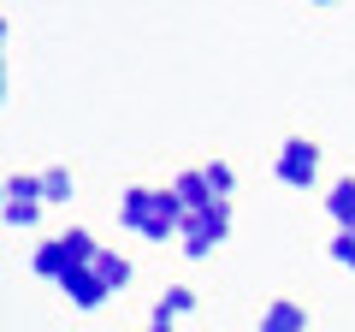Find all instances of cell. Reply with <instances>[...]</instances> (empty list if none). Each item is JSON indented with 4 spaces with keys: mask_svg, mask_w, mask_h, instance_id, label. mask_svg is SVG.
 I'll return each mask as SVG.
<instances>
[{
    "mask_svg": "<svg viewBox=\"0 0 355 332\" xmlns=\"http://www.w3.org/2000/svg\"><path fill=\"white\" fill-rule=\"evenodd\" d=\"M119 219H125L137 238H178L184 231V208H178V196L172 190H148V184H137V190H125V202H119Z\"/></svg>",
    "mask_w": 355,
    "mask_h": 332,
    "instance_id": "cell-1",
    "label": "cell"
},
{
    "mask_svg": "<svg viewBox=\"0 0 355 332\" xmlns=\"http://www.w3.org/2000/svg\"><path fill=\"white\" fill-rule=\"evenodd\" d=\"M225 238H231V202H207L202 214H190L184 231H178V243H184V256H190V261L214 256Z\"/></svg>",
    "mask_w": 355,
    "mask_h": 332,
    "instance_id": "cell-2",
    "label": "cell"
},
{
    "mask_svg": "<svg viewBox=\"0 0 355 332\" xmlns=\"http://www.w3.org/2000/svg\"><path fill=\"white\" fill-rule=\"evenodd\" d=\"M272 172H279L284 184H314V179H320V142L291 137V142L279 149V160H272Z\"/></svg>",
    "mask_w": 355,
    "mask_h": 332,
    "instance_id": "cell-3",
    "label": "cell"
},
{
    "mask_svg": "<svg viewBox=\"0 0 355 332\" xmlns=\"http://www.w3.org/2000/svg\"><path fill=\"white\" fill-rule=\"evenodd\" d=\"M42 179H24V172H12L6 179V226H36L42 219Z\"/></svg>",
    "mask_w": 355,
    "mask_h": 332,
    "instance_id": "cell-4",
    "label": "cell"
},
{
    "mask_svg": "<svg viewBox=\"0 0 355 332\" xmlns=\"http://www.w3.org/2000/svg\"><path fill=\"white\" fill-rule=\"evenodd\" d=\"M60 291L71 297L77 308H101L107 297H113V291H107L101 279H95V267H71V273H65V279H60Z\"/></svg>",
    "mask_w": 355,
    "mask_h": 332,
    "instance_id": "cell-5",
    "label": "cell"
},
{
    "mask_svg": "<svg viewBox=\"0 0 355 332\" xmlns=\"http://www.w3.org/2000/svg\"><path fill=\"white\" fill-rule=\"evenodd\" d=\"M30 267H36V279H53V285H60L65 273L77 267V261H71V249H65V243L53 238V243H36V256H30Z\"/></svg>",
    "mask_w": 355,
    "mask_h": 332,
    "instance_id": "cell-6",
    "label": "cell"
},
{
    "mask_svg": "<svg viewBox=\"0 0 355 332\" xmlns=\"http://www.w3.org/2000/svg\"><path fill=\"white\" fill-rule=\"evenodd\" d=\"M172 196H178V208H184V214H202L207 202H219V196L207 190V179H202V172H178V184H172Z\"/></svg>",
    "mask_w": 355,
    "mask_h": 332,
    "instance_id": "cell-7",
    "label": "cell"
},
{
    "mask_svg": "<svg viewBox=\"0 0 355 332\" xmlns=\"http://www.w3.org/2000/svg\"><path fill=\"white\" fill-rule=\"evenodd\" d=\"M261 332H308V308L302 303H272L261 315Z\"/></svg>",
    "mask_w": 355,
    "mask_h": 332,
    "instance_id": "cell-8",
    "label": "cell"
},
{
    "mask_svg": "<svg viewBox=\"0 0 355 332\" xmlns=\"http://www.w3.org/2000/svg\"><path fill=\"white\" fill-rule=\"evenodd\" d=\"M326 214L338 219V231H349V226H355V179H338V184H331Z\"/></svg>",
    "mask_w": 355,
    "mask_h": 332,
    "instance_id": "cell-9",
    "label": "cell"
},
{
    "mask_svg": "<svg viewBox=\"0 0 355 332\" xmlns=\"http://www.w3.org/2000/svg\"><path fill=\"white\" fill-rule=\"evenodd\" d=\"M89 267H95V279H101L107 291H125V285H130V261H125V256H113V249H101Z\"/></svg>",
    "mask_w": 355,
    "mask_h": 332,
    "instance_id": "cell-10",
    "label": "cell"
},
{
    "mask_svg": "<svg viewBox=\"0 0 355 332\" xmlns=\"http://www.w3.org/2000/svg\"><path fill=\"white\" fill-rule=\"evenodd\" d=\"M202 179H207V190H214L219 202H231V190H237V172H231L225 160H207V166H202Z\"/></svg>",
    "mask_w": 355,
    "mask_h": 332,
    "instance_id": "cell-11",
    "label": "cell"
},
{
    "mask_svg": "<svg viewBox=\"0 0 355 332\" xmlns=\"http://www.w3.org/2000/svg\"><path fill=\"white\" fill-rule=\"evenodd\" d=\"M42 196H48V202H71V172H65V166H48V172H42Z\"/></svg>",
    "mask_w": 355,
    "mask_h": 332,
    "instance_id": "cell-12",
    "label": "cell"
},
{
    "mask_svg": "<svg viewBox=\"0 0 355 332\" xmlns=\"http://www.w3.org/2000/svg\"><path fill=\"white\" fill-rule=\"evenodd\" d=\"M160 308H166L172 320H178V315H190V308H196V291H184V285H172V291L160 297Z\"/></svg>",
    "mask_w": 355,
    "mask_h": 332,
    "instance_id": "cell-13",
    "label": "cell"
},
{
    "mask_svg": "<svg viewBox=\"0 0 355 332\" xmlns=\"http://www.w3.org/2000/svg\"><path fill=\"white\" fill-rule=\"evenodd\" d=\"M326 249H331V261H338V267H349V273H355V231H338Z\"/></svg>",
    "mask_w": 355,
    "mask_h": 332,
    "instance_id": "cell-14",
    "label": "cell"
},
{
    "mask_svg": "<svg viewBox=\"0 0 355 332\" xmlns=\"http://www.w3.org/2000/svg\"><path fill=\"white\" fill-rule=\"evenodd\" d=\"M148 332H172V315H166V308H154V320H148Z\"/></svg>",
    "mask_w": 355,
    "mask_h": 332,
    "instance_id": "cell-15",
    "label": "cell"
},
{
    "mask_svg": "<svg viewBox=\"0 0 355 332\" xmlns=\"http://www.w3.org/2000/svg\"><path fill=\"white\" fill-rule=\"evenodd\" d=\"M349 231H355V226H349Z\"/></svg>",
    "mask_w": 355,
    "mask_h": 332,
    "instance_id": "cell-16",
    "label": "cell"
}]
</instances>
